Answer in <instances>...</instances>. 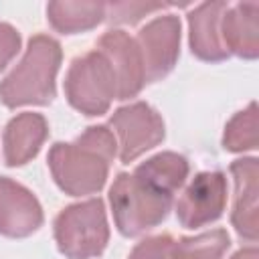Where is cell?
I'll return each mask as SVG.
<instances>
[{
	"label": "cell",
	"instance_id": "obj_1",
	"mask_svg": "<svg viewBox=\"0 0 259 259\" xmlns=\"http://www.w3.org/2000/svg\"><path fill=\"white\" fill-rule=\"evenodd\" d=\"M115 156L117 140L109 125H89L75 142L53 144L47 162L65 194L87 196L101 192Z\"/></svg>",
	"mask_w": 259,
	"mask_h": 259
},
{
	"label": "cell",
	"instance_id": "obj_2",
	"mask_svg": "<svg viewBox=\"0 0 259 259\" xmlns=\"http://www.w3.org/2000/svg\"><path fill=\"white\" fill-rule=\"evenodd\" d=\"M61 61L63 49L57 38L49 34L30 36L20 63L0 81V101L8 109L53 103Z\"/></svg>",
	"mask_w": 259,
	"mask_h": 259
},
{
	"label": "cell",
	"instance_id": "obj_3",
	"mask_svg": "<svg viewBox=\"0 0 259 259\" xmlns=\"http://www.w3.org/2000/svg\"><path fill=\"white\" fill-rule=\"evenodd\" d=\"M174 196L136 172H119L109 188V204L119 235L134 239L166 221Z\"/></svg>",
	"mask_w": 259,
	"mask_h": 259
},
{
	"label": "cell",
	"instance_id": "obj_4",
	"mask_svg": "<svg viewBox=\"0 0 259 259\" xmlns=\"http://www.w3.org/2000/svg\"><path fill=\"white\" fill-rule=\"evenodd\" d=\"M55 243L65 259H97L109 243L105 202L95 196L65 206L53 223Z\"/></svg>",
	"mask_w": 259,
	"mask_h": 259
},
{
	"label": "cell",
	"instance_id": "obj_5",
	"mask_svg": "<svg viewBox=\"0 0 259 259\" xmlns=\"http://www.w3.org/2000/svg\"><path fill=\"white\" fill-rule=\"evenodd\" d=\"M63 87L69 105L87 117L107 113L111 101L117 99L115 71L109 59L97 49L71 61Z\"/></svg>",
	"mask_w": 259,
	"mask_h": 259
},
{
	"label": "cell",
	"instance_id": "obj_6",
	"mask_svg": "<svg viewBox=\"0 0 259 259\" xmlns=\"http://www.w3.org/2000/svg\"><path fill=\"white\" fill-rule=\"evenodd\" d=\"M109 125L117 136V156L121 164H130L144 152L160 146L166 138L162 115L146 101H134L115 109Z\"/></svg>",
	"mask_w": 259,
	"mask_h": 259
},
{
	"label": "cell",
	"instance_id": "obj_7",
	"mask_svg": "<svg viewBox=\"0 0 259 259\" xmlns=\"http://www.w3.org/2000/svg\"><path fill=\"white\" fill-rule=\"evenodd\" d=\"M180 18L174 14L156 16L140 28L136 42L142 55L146 83L162 81L178 63L180 57Z\"/></svg>",
	"mask_w": 259,
	"mask_h": 259
},
{
	"label": "cell",
	"instance_id": "obj_8",
	"mask_svg": "<svg viewBox=\"0 0 259 259\" xmlns=\"http://www.w3.org/2000/svg\"><path fill=\"white\" fill-rule=\"evenodd\" d=\"M227 206V176L219 170L198 172L176 202V217L184 229H198L219 221Z\"/></svg>",
	"mask_w": 259,
	"mask_h": 259
},
{
	"label": "cell",
	"instance_id": "obj_9",
	"mask_svg": "<svg viewBox=\"0 0 259 259\" xmlns=\"http://www.w3.org/2000/svg\"><path fill=\"white\" fill-rule=\"evenodd\" d=\"M45 223L38 198L24 184L0 176V235L8 239H26Z\"/></svg>",
	"mask_w": 259,
	"mask_h": 259
},
{
	"label": "cell",
	"instance_id": "obj_10",
	"mask_svg": "<svg viewBox=\"0 0 259 259\" xmlns=\"http://www.w3.org/2000/svg\"><path fill=\"white\" fill-rule=\"evenodd\" d=\"M95 49L101 51L109 59V63L115 71L117 99L125 101V99L136 97L146 85L142 55H140L136 38H132L125 30L113 28L99 36Z\"/></svg>",
	"mask_w": 259,
	"mask_h": 259
},
{
	"label": "cell",
	"instance_id": "obj_11",
	"mask_svg": "<svg viewBox=\"0 0 259 259\" xmlns=\"http://www.w3.org/2000/svg\"><path fill=\"white\" fill-rule=\"evenodd\" d=\"M231 174L235 182L231 225L237 235L249 243L257 241L259 221H257V194H259V160L255 156L239 158L231 162Z\"/></svg>",
	"mask_w": 259,
	"mask_h": 259
},
{
	"label": "cell",
	"instance_id": "obj_12",
	"mask_svg": "<svg viewBox=\"0 0 259 259\" xmlns=\"http://www.w3.org/2000/svg\"><path fill=\"white\" fill-rule=\"evenodd\" d=\"M229 6L225 0H212L188 12V47L198 61L223 63L231 57L221 38V20Z\"/></svg>",
	"mask_w": 259,
	"mask_h": 259
},
{
	"label": "cell",
	"instance_id": "obj_13",
	"mask_svg": "<svg viewBox=\"0 0 259 259\" xmlns=\"http://www.w3.org/2000/svg\"><path fill=\"white\" fill-rule=\"evenodd\" d=\"M49 138V123L42 113L22 111L14 115L2 134L4 146V164L18 168L34 160Z\"/></svg>",
	"mask_w": 259,
	"mask_h": 259
},
{
	"label": "cell",
	"instance_id": "obj_14",
	"mask_svg": "<svg viewBox=\"0 0 259 259\" xmlns=\"http://www.w3.org/2000/svg\"><path fill=\"white\" fill-rule=\"evenodd\" d=\"M221 38L229 55L255 61L259 57V4L239 2L229 6L221 20Z\"/></svg>",
	"mask_w": 259,
	"mask_h": 259
},
{
	"label": "cell",
	"instance_id": "obj_15",
	"mask_svg": "<svg viewBox=\"0 0 259 259\" xmlns=\"http://www.w3.org/2000/svg\"><path fill=\"white\" fill-rule=\"evenodd\" d=\"M47 20L61 34L87 32L105 20V4L55 0L47 4Z\"/></svg>",
	"mask_w": 259,
	"mask_h": 259
},
{
	"label": "cell",
	"instance_id": "obj_16",
	"mask_svg": "<svg viewBox=\"0 0 259 259\" xmlns=\"http://www.w3.org/2000/svg\"><path fill=\"white\" fill-rule=\"evenodd\" d=\"M188 160L176 152H160L146 162L136 166V174L156 184L160 190L174 196V192L186 182L188 178Z\"/></svg>",
	"mask_w": 259,
	"mask_h": 259
},
{
	"label": "cell",
	"instance_id": "obj_17",
	"mask_svg": "<svg viewBox=\"0 0 259 259\" xmlns=\"http://www.w3.org/2000/svg\"><path fill=\"white\" fill-rule=\"evenodd\" d=\"M231 247L225 229H212L194 237H180L172 245V259H223Z\"/></svg>",
	"mask_w": 259,
	"mask_h": 259
},
{
	"label": "cell",
	"instance_id": "obj_18",
	"mask_svg": "<svg viewBox=\"0 0 259 259\" xmlns=\"http://www.w3.org/2000/svg\"><path fill=\"white\" fill-rule=\"evenodd\" d=\"M257 103L251 101L245 109L237 111L225 125L223 148L227 152H251L257 150Z\"/></svg>",
	"mask_w": 259,
	"mask_h": 259
},
{
	"label": "cell",
	"instance_id": "obj_19",
	"mask_svg": "<svg viewBox=\"0 0 259 259\" xmlns=\"http://www.w3.org/2000/svg\"><path fill=\"white\" fill-rule=\"evenodd\" d=\"M166 8L164 4H142V2H113L105 4V20L111 24H136L146 14Z\"/></svg>",
	"mask_w": 259,
	"mask_h": 259
},
{
	"label": "cell",
	"instance_id": "obj_20",
	"mask_svg": "<svg viewBox=\"0 0 259 259\" xmlns=\"http://www.w3.org/2000/svg\"><path fill=\"white\" fill-rule=\"evenodd\" d=\"M172 245L174 239L170 235H154L140 241L127 259H172Z\"/></svg>",
	"mask_w": 259,
	"mask_h": 259
},
{
	"label": "cell",
	"instance_id": "obj_21",
	"mask_svg": "<svg viewBox=\"0 0 259 259\" xmlns=\"http://www.w3.org/2000/svg\"><path fill=\"white\" fill-rule=\"evenodd\" d=\"M20 42H22L20 32L8 22H0V73L18 55Z\"/></svg>",
	"mask_w": 259,
	"mask_h": 259
},
{
	"label": "cell",
	"instance_id": "obj_22",
	"mask_svg": "<svg viewBox=\"0 0 259 259\" xmlns=\"http://www.w3.org/2000/svg\"><path fill=\"white\" fill-rule=\"evenodd\" d=\"M231 259H259V251H257L255 245H251V247H243V249H239Z\"/></svg>",
	"mask_w": 259,
	"mask_h": 259
}]
</instances>
